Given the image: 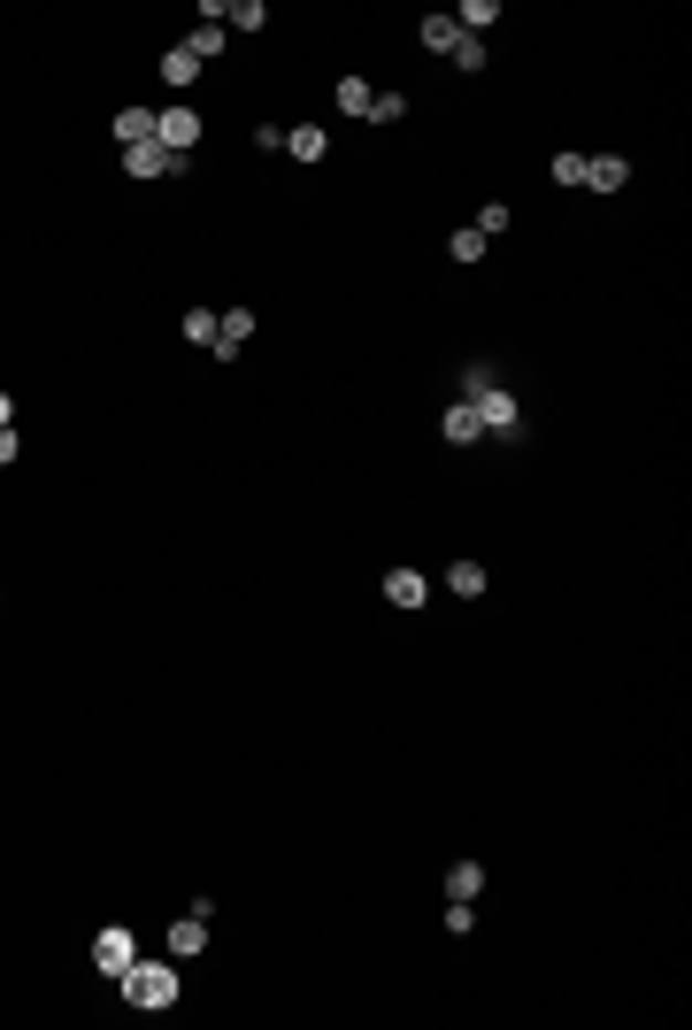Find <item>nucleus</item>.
<instances>
[{"mask_svg": "<svg viewBox=\"0 0 692 1030\" xmlns=\"http://www.w3.org/2000/svg\"><path fill=\"white\" fill-rule=\"evenodd\" d=\"M132 961H139V938H132V923H101V931H93V969L116 985Z\"/></svg>", "mask_w": 692, "mask_h": 1030, "instance_id": "3", "label": "nucleus"}, {"mask_svg": "<svg viewBox=\"0 0 692 1030\" xmlns=\"http://www.w3.org/2000/svg\"><path fill=\"white\" fill-rule=\"evenodd\" d=\"M223 46H231V31H223V23H192V31H185V54H192V62H216Z\"/></svg>", "mask_w": 692, "mask_h": 1030, "instance_id": "15", "label": "nucleus"}, {"mask_svg": "<svg viewBox=\"0 0 692 1030\" xmlns=\"http://www.w3.org/2000/svg\"><path fill=\"white\" fill-rule=\"evenodd\" d=\"M439 431H447V446H478V439H485V423H478V408H470V400H447Z\"/></svg>", "mask_w": 692, "mask_h": 1030, "instance_id": "8", "label": "nucleus"}, {"mask_svg": "<svg viewBox=\"0 0 692 1030\" xmlns=\"http://www.w3.org/2000/svg\"><path fill=\"white\" fill-rule=\"evenodd\" d=\"M192 139H200V116H192L185 101H177V108H155V147H162V155H185V162H192Z\"/></svg>", "mask_w": 692, "mask_h": 1030, "instance_id": "4", "label": "nucleus"}, {"mask_svg": "<svg viewBox=\"0 0 692 1030\" xmlns=\"http://www.w3.org/2000/svg\"><path fill=\"white\" fill-rule=\"evenodd\" d=\"M247 339H254V308H223V316H216V346H208V354H216V361H239Z\"/></svg>", "mask_w": 692, "mask_h": 1030, "instance_id": "6", "label": "nucleus"}, {"mask_svg": "<svg viewBox=\"0 0 692 1030\" xmlns=\"http://www.w3.org/2000/svg\"><path fill=\"white\" fill-rule=\"evenodd\" d=\"M408 116V93H369V124H400Z\"/></svg>", "mask_w": 692, "mask_h": 1030, "instance_id": "23", "label": "nucleus"}, {"mask_svg": "<svg viewBox=\"0 0 692 1030\" xmlns=\"http://www.w3.org/2000/svg\"><path fill=\"white\" fill-rule=\"evenodd\" d=\"M447 931L470 938V931H478V900H454V907H447Z\"/></svg>", "mask_w": 692, "mask_h": 1030, "instance_id": "26", "label": "nucleus"}, {"mask_svg": "<svg viewBox=\"0 0 692 1030\" xmlns=\"http://www.w3.org/2000/svg\"><path fill=\"white\" fill-rule=\"evenodd\" d=\"M15 454H23V439H15V431H0V470H8Z\"/></svg>", "mask_w": 692, "mask_h": 1030, "instance_id": "28", "label": "nucleus"}, {"mask_svg": "<svg viewBox=\"0 0 692 1030\" xmlns=\"http://www.w3.org/2000/svg\"><path fill=\"white\" fill-rule=\"evenodd\" d=\"M185 346H216V308H185Z\"/></svg>", "mask_w": 692, "mask_h": 1030, "instance_id": "21", "label": "nucleus"}, {"mask_svg": "<svg viewBox=\"0 0 692 1030\" xmlns=\"http://www.w3.org/2000/svg\"><path fill=\"white\" fill-rule=\"evenodd\" d=\"M332 108L354 116V124H369V77H339V85H332Z\"/></svg>", "mask_w": 692, "mask_h": 1030, "instance_id": "13", "label": "nucleus"}, {"mask_svg": "<svg viewBox=\"0 0 692 1030\" xmlns=\"http://www.w3.org/2000/svg\"><path fill=\"white\" fill-rule=\"evenodd\" d=\"M108 132H116V147H147L155 139V108H116Z\"/></svg>", "mask_w": 692, "mask_h": 1030, "instance_id": "12", "label": "nucleus"}, {"mask_svg": "<svg viewBox=\"0 0 692 1030\" xmlns=\"http://www.w3.org/2000/svg\"><path fill=\"white\" fill-rule=\"evenodd\" d=\"M508 216H516V208H508V200H485V208H478V223H470V231H478V239H501V231H508Z\"/></svg>", "mask_w": 692, "mask_h": 1030, "instance_id": "20", "label": "nucleus"}, {"mask_svg": "<svg viewBox=\"0 0 692 1030\" xmlns=\"http://www.w3.org/2000/svg\"><path fill=\"white\" fill-rule=\"evenodd\" d=\"M462 400L478 408V423H485L493 439H523V400L493 377V369H485V361H470V369H462Z\"/></svg>", "mask_w": 692, "mask_h": 1030, "instance_id": "1", "label": "nucleus"}, {"mask_svg": "<svg viewBox=\"0 0 692 1030\" xmlns=\"http://www.w3.org/2000/svg\"><path fill=\"white\" fill-rule=\"evenodd\" d=\"M447 254H454V262H485V239H478V231H454Z\"/></svg>", "mask_w": 692, "mask_h": 1030, "instance_id": "25", "label": "nucleus"}, {"mask_svg": "<svg viewBox=\"0 0 692 1030\" xmlns=\"http://www.w3.org/2000/svg\"><path fill=\"white\" fill-rule=\"evenodd\" d=\"M416 39H423V54H454V46H462L454 15H423V23H416Z\"/></svg>", "mask_w": 692, "mask_h": 1030, "instance_id": "14", "label": "nucleus"}, {"mask_svg": "<svg viewBox=\"0 0 692 1030\" xmlns=\"http://www.w3.org/2000/svg\"><path fill=\"white\" fill-rule=\"evenodd\" d=\"M185 170H192V162H185V155H162L155 139H147V147H124V177H139V185H155V177H185Z\"/></svg>", "mask_w": 692, "mask_h": 1030, "instance_id": "5", "label": "nucleus"}, {"mask_svg": "<svg viewBox=\"0 0 692 1030\" xmlns=\"http://www.w3.org/2000/svg\"><path fill=\"white\" fill-rule=\"evenodd\" d=\"M447 62H454L462 77H485V62H493V46H485V39H462V46H454Z\"/></svg>", "mask_w": 692, "mask_h": 1030, "instance_id": "19", "label": "nucleus"}, {"mask_svg": "<svg viewBox=\"0 0 692 1030\" xmlns=\"http://www.w3.org/2000/svg\"><path fill=\"white\" fill-rule=\"evenodd\" d=\"M447 892H454V900H478V892H485V861H454V869H447Z\"/></svg>", "mask_w": 692, "mask_h": 1030, "instance_id": "18", "label": "nucleus"}, {"mask_svg": "<svg viewBox=\"0 0 692 1030\" xmlns=\"http://www.w3.org/2000/svg\"><path fill=\"white\" fill-rule=\"evenodd\" d=\"M116 985H124V1008H139V1016H162V1008H177V961H170V954H162V961H147V954H139V961H132Z\"/></svg>", "mask_w": 692, "mask_h": 1030, "instance_id": "2", "label": "nucleus"}, {"mask_svg": "<svg viewBox=\"0 0 692 1030\" xmlns=\"http://www.w3.org/2000/svg\"><path fill=\"white\" fill-rule=\"evenodd\" d=\"M0 431H15V392H0Z\"/></svg>", "mask_w": 692, "mask_h": 1030, "instance_id": "29", "label": "nucleus"}, {"mask_svg": "<svg viewBox=\"0 0 692 1030\" xmlns=\"http://www.w3.org/2000/svg\"><path fill=\"white\" fill-rule=\"evenodd\" d=\"M485 585H493L485 561H454V569H447V592H462V600H485Z\"/></svg>", "mask_w": 692, "mask_h": 1030, "instance_id": "16", "label": "nucleus"}, {"mask_svg": "<svg viewBox=\"0 0 692 1030\" xmlns=\"http://www.w3.org/2000/svg\"><path fill=\"white\" fill-rule=\"evenodd\" d=\"M285 155H293V162H308V170H316V162H324V155H332V139H324V124H293V132H285Z\"/></svg>", "mask_w": 692, "mask_h": 1030, "instance_id": "10", "label": "nucleus"}, {"mask_svg": "<svg viewBox=\"0 0 692 1030\" xmlns=\"http://www.w3.org/2000/svg\"><path fill=\"white\" fill-rule=\"evenodd\" d=\"M192 77H200V62H192L185 46H170V54H162V85H192Z\"/></svg>", "mask_w": 692, "mask_h": 1030, "instance_id": "22", "label": "nucleus"}, {"mask_svg": "<svg viewBox=\"0 0 692 1030\" xmlns=\"http://www.w3.org/2000/svg\"><path fill=\"white\" fill-rule=\"evenodd\" d=\"M554 185H585V155H577V147L554 155Z\"/></svg>", "mask_w": 692, "mask_h": 1030, "instance_id": "24", "label": "nucleus"}, {"mask_svg": "<svg viewBox=\"0 0 692 1030\" xmlns=\"http://www.w3.org/2000/svg\"><path fill=\"white\" fill-rule=\"evenodd\" d=\"M385 600H392V608H423V600H431V577H423V569H392V577H385Z\"/></svg>", "mask_w": 692, "mask_h": 1030, "instance_id": "11", "label": "nucleus"}, {"mask_svg": "<svg viewBox=\"0 0 692 1030\" xmlns=\"http://www.w3.org/2000/svg\"><path fill=\"white\" fill-rule=\"evenodd\" d=\"M254 147L262 155H285V124H254Z\"/></svg>", "mask_w": 692, "mask_h": 1030, "instance_id": "27", "label": "nucleus"}, {"mask_svg": "<svg viewBox=\"0 0 692 1030\" xmlns=\"http://www.w3.org/2000/svg\"><path fill=\"white\" fill-rule=\"evenodd\" d=\"M585 185H593V192H623V185H631V162H623V155H585Z\"/></svg>", "mask_w": 692, "mask_h": 1030, "instance_id": "9", "label": "nucleus"}, {"mask_svg": "<svg viewBox=\"0 0 692 1030\" xmlns=\"http://www.w3.org/2000/svg\"><path fill=\"white\" fill-rule=\"evenodd\" d=\"M162 946H170V961H200V954H208V915H192V907H185V915L170 923V938H162Z\"/></svg>", "mask_w": 692, "mask_h": 1030, "instance_id": "7", "label": "nucleus"}, {"mask_svg": "<svg viewBox=\"0 0 692 1030\" xmlns=\"http://www.w3.org/2000/svg\"><path fill=\"white\" fill-rule=\"evenodd\" d=\"M262 23H270V0H231V8H223V31H247V39H254Z\"/></svg>", "mask_w": 692, "mask_h": 1030, "instance_id": "17", "label": "nucleus"}]
</instances>
